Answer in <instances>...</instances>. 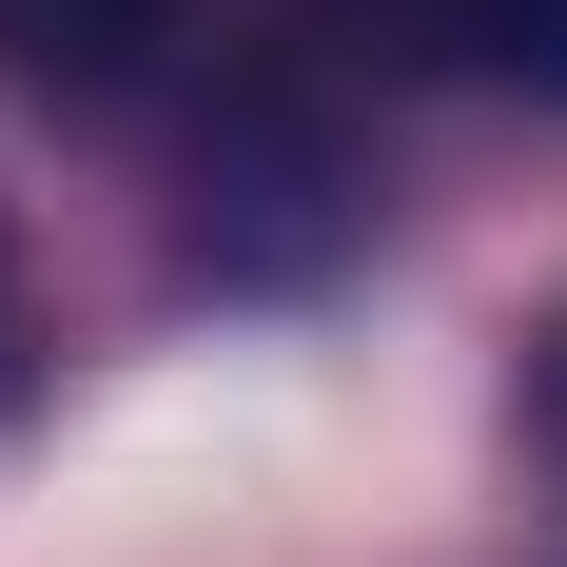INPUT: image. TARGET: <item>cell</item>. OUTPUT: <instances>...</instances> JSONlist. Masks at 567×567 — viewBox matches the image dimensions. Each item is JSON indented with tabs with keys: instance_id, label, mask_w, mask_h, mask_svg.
Masks as SVG:
<instances>
[{
	"instance_id": "1",
	"label": "cell",
	"mask_w": 567,
	"mask_h": 567,
	"mask_svg": "<svg viewBox=\"0 0 567 567\" xmlns=\"http://www.w3.org/2000/svg\"><path fill=\"white\" fill-rule=\"evenodd\" d=\"M372 59L411 79H509V99H567V0H333Z\"/></svg>"
},
{
	"instance_id": "2",
	"label": "cell",
	"mask_w": 567,
	"mask_h": 567,
	"mask_svg": "<svg viewBox=\"0 0 567 567\" xmlns=\"http://www.w3.org/2000/svg\"><path fill=\"white\" fill-rule=\"evenodd\" d=\"M196 20H216V0H0V59H20L40 99H137V79H176Z\"/></svg>"
},
{
	"instance_id": "3",
	"label": "cell",
	"mask_w": 567,
	"mask_h": 567,
	"mask_svg": "<svg viewBox=\"0 0 567 567\" xmlns=\"http://www.w3.org/2000/svg\"><path fill=\"white\" fill-rule=\"evenodd\" d=\"M528 451L567 470V293H548V333H528Z\"/></svg>"
},
{
	"instance_id": "4",
	"label": "cell",
	"mask_w": 567,
	"mask_h": 567,
	"mask_svg": "<svg viewBox=\"0 0 567 567\" xmlns=\"http://www.w3.org/2000/svg\"><path fill=\"white\" fill-rule=\"evenodd\" d=\"M0 392H20V255H0Z\"/></svg>"
}]
</instances>
